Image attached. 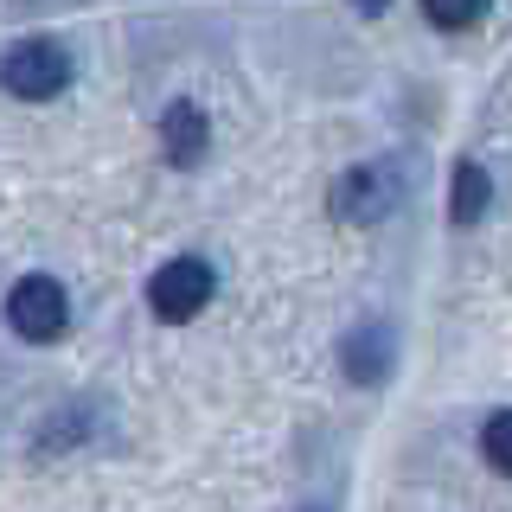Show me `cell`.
<instances>
[{
	"label": "cell",
	"mask_w": 512,
	"mask_h": 512,
	"mask_svg": "<svg viewBox=\"0 0 512 512\" xmlns=\"http://www.w3.org/2000/svg\"><path fill=\"white\" fill-rule=\"evenodd\" d=\"M487 199H493V180L474 167V160H461L455 167V224H474L487 212Z\"/></svg>",
	"instance_id": "cell-7"
},
{
	"label": "cell",
	"mask_w": 512,
	"mask_h": 512,
	"mask_svg": "<svg viewBox=\"0 0 512 512\" xmlns=\"http://www.w3.org/2000/svg\"><path fill=\"white\" fill-rule=\"evenodd\" d=\"M7 320H13L20 340L45 346L71 327V301H64V288L52 276H26V282H13V295H7Z\"/></svg>",
	"instance_id": "cell-2"
},
{
	"label": "cell",
	"mask_w": 512,
	"mask_h": 512,
	"mask_svg": "<svg viewBox=\"0 0 512 512\" xmlns=\"http://www.w3.org/2000/svg\"><path fill=\"white\" fill-rule=\"evenodd\" d=\"M340 365H346L352 384H378L384 372H391V333H384V327H359V333L346 340Z\"/></svg>",
	"instance_id": "cell-6"
},
{
	"label": "cell",
	"mask_w": 512,
	"mask_h": 512,
	"mask_svg": "<svg viewBox=\"0 0 512 512\" xmlns=\"http://www.w3.org/2000/svg\"><path fill=\"white\" fill-rule=\"evenodd\" d=\"M480 455H487L500 474H512V410H500L487 429H480Z\"/></svg>",
	"instance_id": "cell-8"
},
{
	"label": "cell",
	"mask_w": 512,
	"mask_h": 512,
	"mask_svg": "<svg viewBox=\"0 0 512 512\" xmlns=\"http://www.w3.org/2000/svg\"><path fill=\"white\" fill-rule=\"evenodd\" d=\"M333 212L352 218V224H372L391 212V180H384L378 167H359V173H346L340 186H333Z\"/></svg>",
	"instance_id": "cell-4"
},
{
	"label": "cell",
	"mask_w": 512,
	"mask_h": 512,
	"mask_svg": "<svg viewBox=\"0 0 512 512\" xmlns=\"http://www.w3.org/2000/svg\"><path fill=\"white\" fill-rule=\"evenodd\" d=\"M148 301H154L160 320L205 314V301H212V263H199V256H173V263H160L154 282H148Z\"/></svg>",
	"instance_id": "cell-3"
},
{
	"label": "cell",
	"mask_w": 512,
	"mask_h": 512,
	"mask_svg": "<svg viewBox=\"0 0 512 512\" xmlns=\"http://www.w3.org/2000/svg\"><path fill=\"white\" fill-rule=\"evenodd\" d=\"M308 512H320V506H308Z\"/></svg>",
	"instance_id": "cell-10"
},
{
	"label": "cell",
	"mask_w": 512,
	"mask_h": 512,
	"mask_svg": "<svg viewBox=\"0 0 512 512\" xmlns=\"http://www.w3.org/2000/svg\"><path fill=\"white\" fill-rule=\"evenodd\" d=\"M160 141H167V160H173V167H199L212 135H205V116L192 103H173L167 116H160Z\"/></svg>",
	"instance_id": "cell-5"
},
{
	"label": "cell",
	"mask_w": 512,
	"mask_h": 512,
	"mask_svg": "<svg viewBox=\"0 0 512 512\" xmlns=\"http://www.w3.org/2000/svg\"><path fill=\"white\" fill-rule=\"evenodd\" d=\"M71 52H64L58 39H20L7 58H0V90L7 96H26V103H45V96H58L71 84Z\"/></svg>",
	"instance_id": "cell-1"
},
{
	"label": "cell",
	"mask_w": 512,
	"mask_h": 512,
	"mask_svg": "<svg viewBox=\"0 0 512 512\" xmlns=\"http://www.w3.org/2000/svg\"><path fill=\"white\" fill-rule=\"evenodd\" d=\"M429 20H436V26H474L480 7H442V0H436V7H429Z\"/></svg>",
	"instance_id": "cell-9"
}]
</instances>
